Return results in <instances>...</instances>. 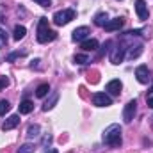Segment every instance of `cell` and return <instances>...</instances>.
<instances>
[{
    "label": "cell",
    "instance_id": "cell-16",
    "mask_svg": "<svg viewBox=\"0 0 153 153\" xmlns=\"http://www.w3.org/2000/svg\"><path fill=\"white\" fill-rule=\"evenodd\" d=\"M85 52H94V50H98V41L96 39H85V41H82V45H80Z\"/></svg>",
    "mask_w": 153,
    "mask_h": 153
},
{
    "label": "cell",
    "instance_id": "cell-13",
    "mask_svg": "<svg viewBox=\"0 0 153 153\" xmlns=\"http://www.w3.org/2000/svg\"><path fill=\"white\" fill-rule=\"evenodd\" d=\"M141 53H143V43L130 45V46L126 48V57H128V59H137Z\"/></svg>",
    "mask_w": 153,
    "mask_h": 153
},
{
    "label": "cell",
    "instance_id": "cell-2",
    "mask_svg": "<svg viewBox=\"0 0 153 153\" xmlns=\"http://www.w3.org/2000/svg\"><path fill=\"white\" fill-rule=\"evenodd\" d=\"M38 43L41 45H45V43H48V41H53V39L57 38V32L55 30H52L50 27H48V20L46 18H41L38 23Z\"/></svg>",
    "mask_w": 153,
    "mask_h": 153
},
{
    "label": "cell",
    "instance_id": "cell-24",
    "mask_svg": "<svg viewBox=\"0 0 153 153\" xmlns=\"http://www.w3.org/2000/svg\"><path fill=\"white\" fill-rule=\"evenodd\" d=\"M75 62L76 64H89L91 59H89L87 55H75Z\"/></svg>",
    "mask_w": 153,
    "mask_h": 153
},
{
    "label": "cell",
    "instance_id": "cell-28",
    "mask_svg": "<svg viewBox=\"0 0 153 153\" xmlns=\"http://www.w3.org/2000/svg\"><path fill=\"white\" fill-rule=\"evenodd\" d=\"M52 143V135H45V139H43V146H48Z\"/></svg>",
    "mask_w": 153,
    "mask_h": 153
},
{
    "label": "cell",
    "instance_id": "cell-8",
    "mask_svg": "<svg viewBox=\"0 0 153 153\" xmlns=\"http://www.w3.org/2000/svg\"><path fill=\"white\" fill-rule=\"evenodd\" d=\"M135 13H137V16H139L141 22H146L148 20L150 11H148V5H146L144 0H135Z\"/></svg>",
    "mask_w": 153,
    "mask_h": 153
},
{
    "label": "cell",
    "instance_id": "cell-31",
    "mask_svg": "<svg viewBox=\"0 0 153 153\" xmlns=\"http://www.w3.org/2000/svg\"><path fill=\"white\" fill-rule=\"evenodd\" d=\"M150 93H153V87H152V91H150Z\"/></svg>",
    "mask_w": 153,
    "mask_h": 153
},
{
    "label": "cell",
    "instance_id": "cell-9",
    "mask_svg": "<svg viewBox=\"0 0 153 153\" xmlns=\"http://www.w3.org/2000/svg\"><path fill=\"white\" fill-rule=\"evenodd\" d=\"M121 89H123V84H121V80H117V78L111 80V82L105 85V91H107L109 96H119Z\"/></svg>",
    "mask_w": 153,
    "mask_h": 153
},
{
    "label": "cell",
    "instance_id": "cell-15",
    "mask_svg": "<svg viewBox=\"0 0 153 153\" xmlns=\"http://www.w3.org/2000/svg\"><path fill=\"white\" fill-rule=\"evenodd\" d=\"M18 111H20V114H30V112L34 111V102L23 100V102L18 105Z\"/></svg>",
    "mask_w": 153,
    "mask_h": 153
},
{
    "label": "cell",
    "instance_id": "cell-14",
    "mask_svg": "<svg viewBox=\"0 0 153 153\" xmlns=\"http://www.w3.org/2000/svg\"><path fill=\"white\" fill-rule=\"evenodd\" d=\"M57 102H59V93H57V91H53V93L50 94V98L43 103V111H45V112L52 111V109L55 107V103H57Z\"/></svg>",
    "mask_w": 153,
    "mask_h": 153
},
{
    "label": "cell",
    "instance_id": "cell-3",
    "mask_svg": "<svg viewBox=\"0 0 153 153\" xmlns=\"http://www.w3.org/2000/svg\"><path fill=\"white\" fill-rule=\"evenodd\" d=\"M76 16V11L75 9H62V11H57L55 14H53V23L55 25H59V27H62V25H68L71 20H75Z\"/></svg>",
    "mask_w": 153,
    "mask_h": 153
},
{
    "label": "cell",
    "instance_id": "cell-19",
    "mask_svg": "<svg viewBox=\"0 0 153 153\" xmlns=\"http://www.w3.org/2000/svg\"><path fill=\"white\" fill-rule=\"evenodd\" d=\"M107 22H109V14L107 13H98L94 16V25H98V27H105Z\"/></svg>",
    "mask_w": 153,
    "mask_h": 153
},
{
    "label": "cell",
    "instance_id": "cell-6",
    "mask_svg": "<svg viewBox=\"0 0 153 153\" xmlns=\"http://www.w3.org/2000/svg\"><path fill=\"white\" fill-rule=\"evenodd\" d=\"M93 105H96V107H109V105H112V98L107 93H94L93 94Z\"/></svg>",
    "mask_w": 153,
    "mask_h": 153
},
{
    "label": "cell",
    "instance_id": "cell-10",
    "mask_svg": "<svg viewBox=\"0 0 153 153\" xmlns=\"http://www.w3.org/2000/svg\"><path fill=\"white\" fill-rule=\"evenodd\" d=\"M91 34V30H89V27H78L73 30V34H71V39L75 41V43H82V41H85L87 36Z\"/></svg>",
    "mask_w": 153,
    "mask_h": 153
},
{
    "label": "cell",
    "instance_id": "cell-5",
    "mask_svg": "<svg viewBox=\"0 0 153 153\" xmlns=\"http://www.w3.org/2000/svg\"><path fill=\"white\" fill-rule=\"evenodd\" d=\"M135 112H137V102L135 100H130L125 109H123V121L125 123H132L134 117H135Z\"/></svg>",
    "mask_w": 153,
    "mask_h": 153
},
{
    "label": "cell",
    "instance_id": "cell-26",
    "mask_svg": "<svg viewBox=\"0 0 153 153\" xmlns=\"http://www.w3.org/2000/svg\"><path fill=\"white\" fill-rule=\"evenodd\" d=\"M7 85H9V78H7V76H0V91L5 89Z\"/></svg>",
    "mask_w": 153,
    "mask_h": 153
},
{
    "label": "cell",
    "instance_id": "cell-32",
    "mask_svg": "<svg viewBox=\"0 0 153 153\" xmlns=\"http://www.w3.org/2000/svg\"><path fill=\"white\" fill-rule=\"evenodd\" d=\"M0 22H2V18H0Z\"/></svg>",
    "mask_w": 153,
    "mask_h": 153
},
{
    "label": "cell",
    "instance_id": "cell-30",
    "mask_svg": "<svg viewBox=\"0 0 153 153\" xmlns=\"http://www.w3.org/2000/svg\"><path fill=\"white\" fill-rule=\"evenodd\" d=\"M46 153H59V152H57V150H48Z\"/></svg>",
    "mask_w": 153,
    "mask_h": 153
},
{
    "label": "cell",
    "instance_id": "cell-20",
    "mask_svg": "<svg viewBox=\"0 0 153 153\" xmlns=\"http://www.w3.org/2000/svg\"><path fill=\"white\" fill-rule=\"evenodd\" d=\"M48 93H50V85L48 84H41V85H38V89H36V96L38 98H45Z\"/></svg>",
    "mask_w": 153,
    "mask_h": 153
},
{
    "label": "cell",
    "instance_id": "cell-11",
    "mask_svg": "<svg viewBox=\"0 0 153 153\" xmlns=\"http://www.w3.org/2000/svg\"><path fill=\"white\" fill-rule=\"evenodd\" d=\"M123 25H125V20L117 16V18H112V20H109V22L105 23V27H103V29H105L107 32H116V30H119Z\"/></svg>",
    "mask_w": 153,
    "mask_h": 153
},
{
    "label": "cell",
    "instance_id": "cell-21",
    "mask_svg": "<svg viewBox=\"0 0 153 153\" xmlns=\"http://www.w3.org/2000/svg\"><path fill=\"white\" fill-rule=\"evenodd\" d=\"M11 111V103L7 100H0V116H5Z\"/></svg>",
    "mask_w": 153,
    "mask_h": 153
},
{
    "label": "cell",
    "instance_id": "cell-18",
    "mask_svg": "<svg viewBox=\"0 0 153 153\" xmlns=\"http://www.w3.org/2000/svg\"><path fill=\"white\" fill-rule=\"evenodd\" d=\"M25 34H27V29L23 25H16L14 27V32H13V38H14V41H20V39L25 38Z\"/></svg>",
    "mask_w": 153,
    "mask_h": 153
},
{
    "label": "cell",
    "instance_id": "cell-17",
    "mask_svg": "<svg viewBox=\"0 0 153 153\" xmlns=\"http://www.w3.org/2000/svg\"><path fill=\"white\" fill-rule=\"evenodd\" d=\"M39 135H41V126L39 125H30L27 128V137L29 139H38Z\"/></svg>",
    "mask_w": 153,
    "mask_h": 153
},
{
    "label": "cell",
    "instance_id": "cell-7",
    "mask_svg": "<svg viewBox=\"0 0 153 153\" xmlns=\"http://www.w3.org/2000/svg\"><path fill=\"white\" fill-rule=\"evenodd\" d=\"M135 76H137V82L139 84H150L152 82V73H150V70L146 66H137Z\"/></svg>",
    "mask_w": 153,
    "mask_h": 153
},
{
    "label": "cell",
    "instance_id": "cell-1",
    "mask_svg": "<svg viewBox=\"0 0 153 153\" xmlns=\"http://www.w3.org/2000/svg\"><path fill=\"white\" fill-rule=\"evenodd\" d=\"M102 139H103V143L105 144H109V146H121V126L119 125H109L105 130H103V135H102Z\"/></svg>",
    "mask_w": 153,
    "mask_h": 153
},
{
    "label": "cell",
    "instance_id": "cell-4",
    "mask_svg": "<svg viewBox=\"0 0 153 153\" xmlns=\"http://www.w3.org/2000/svg\"><path fill=\"white\" fill-rule=\"evenodd\" d=\"M125 57H126V46H125L123 43H117L114 48L111 50L109 59H111V62H112V64H121Z\"/></svg>",
    "mask_w": 153,
    "mask_h": 153
},
{
    "label": "cell",
    "instance_id": "cell-29",
    "mask_svg": "<svg viewBox=\"0 0 153 153\" xmlns=\"http://www.w3.org/2000/svg\"><path fill=\"white\" fill-rule=\"evenodd\" d=\"M146 102H148V107H152V109H153V96H148V98H146Z\"/></svg>",
    "mask_w": 153,
    "mask_h": 153
},
{
    "label": "cell",
    "instance_id": "cell-25",
    "mask_svg": "<svg viewBox=\"0 0 153 153\" xmlns=\"http://www.w3.org/2000/svg\"><path fill=\"white\" fill-rule=\"evenodd\" d=\"M23 55H25V52H13V53H9V55H7V62H13L14 59L23 57Z\"/></svg>",
    "mask_w": 153,
    "mask_h": 153
},
{
    "label": "cell",
    "instance_id": "cell-12",
    "mask_svg": "<svg viewBox=\"0 0 153 153\" xmlns=\"http://www.w3.org/2000/svg\"><path fill=\"white\" fill-rule=\"evenodd\" d=\"M18 125H20V116H18V114H13V116H9V117L2 123V130H4V132H9V130L16 128Z\"/></svg>",
    "mask_w": 153,
    "mask_h": 153
},
{
    "label": "cell",
    "instance_id": "cell-23",
    "mask_svg": "<svg viewBox=\"0 0 153 153\" xmlns=\"http://www.w3.org/2000/svg\"><path fill=\"white\" fill-rule=\"evenodd\" d=\"M7 41H9L7 32H5L4 29H0V48H5V46H7Z\"/></svg>",
    "mask_w": 153,
    "mask_h": 153
},
{
    "label": "cell",
    "instance_id": "cell-27",
    "mask_svg": "<svg viewBox=\"0 0 153 153\" xmlns=\"http://www.w3.org/2000/svg\"><path fill=\"white\" fill-rule=\"evenodd\" d=\"M36 4H39L41 7H50L52 5V0H34Z\"/></svg>",
    "mask_w": 153,
    "mask_h": 153
},
{
    "label": "cell",
    "instance_id": "cell-22",
    "mask_svg": "<svg viewBox=\"0 0 153 153\" xmlns=\"http://www.w3.org/2000/svg\"><path fill=\"white\" fill-rule=\"evenodd\" d=\"M18 153H34V144H30V143L22 144V146L18 148Z\"/></svg>",
    "mask_w": 153,
    "mask_h": 153
}]
</instances>
